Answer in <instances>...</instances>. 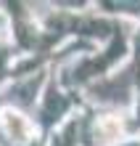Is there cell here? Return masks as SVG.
Instances as JSON below:
<instances>
[{"label":"cell","mask_w":140,"mask_h":146,"mask_svg":"<svg viewBox=\"0 0 140 146\" xmlns=\"http://www.w3.org/2000/svg\"><path fill=\"white\" fill-rule=\"evenodd\" d=\"M72 98H69L66 88H61L58 80H48L45 90L37 101V117H34V125L45 127V130H58L61 125L69 119V111H72Z\"/></svg>","instance_id":"obj_1"},{"label":"cell","mask_w":140,"mask_h":146,"mask_svg":"<svg viewBox=\"0 0 140 146\" xmlns=\"http://www.w3.org/2000/svg\"><path fill=\"white\" fill-rule=\"evenodd\" d=\"M0 130L13 146H27L34 141V119L27 114V111L16 109V106H3L0 109Z\"/></svg>","instance_id":"obj_2"},{"label":"cell","mask_w":140,"mask_h":146,"mask_svg":"<svg viewBox=\"0 0 140 146\" xmlns=\"http://www.w3.org/2000/svg\"><path fill=\"white\" fill-rule=\"evenodd\" d=\"M135 122L140 125V93H137V98H135Z\"/></svg>","instance_id":"obj_3"},{"label":"cell","mask_w":140,"mask_h":146,"mask_svg":"<svg viewBox=\"0 0 140 146\" xmlns=\"http://www.w3.org/2000/svg\"><path fill=\"white\" fill-rule=\"evenodd\" d=\"M119 146H140V138H127V141H122Z\"/></svg>","instance_id":"obj_4"},{"label":"cell","mask_w":140,"mask_h":146,"mask_svg":"<svg viewBox=\"0 0 140 146\" xmlns=\"http://www.w3.org/2000/svg\"><path fill=\"white\" fill-rule=\"evenodd\" d=\"M5 27H8V21H5V16L0 13V32H5Z\"/></svg>","instance_id":"obj_5"}]
</instances>
